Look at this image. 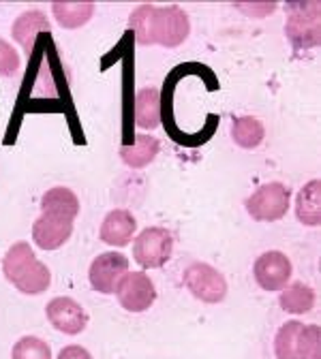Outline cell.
Segmentation results:
<instances>
[{
  "instance_id": "6",
  "label": "cell",
  "mask_w": 321,
  "mask_h": 359,
  "mask_svg": "<svg viewBox=\"0 0 321 359\" xmlns=\"http://www.w3.org/2000/svg\"><path fill=\"white\" fill-rule=\"evenodd\" d=\"M173 252V236L165 227H148L133 242V259L144 269L163 267Z\"/></svg>"
},
{
  "instance_id": "17",
  "label": "cell",
  "mask_w": 321,
  "mask_h": 359,
  "mask_svg": "<svg viewBox=\"0 0 321 359\" xmlns=\"http://www.w3.org/2000/svg\"><path fill=\"white\" fill-rule=\"evenodd\" d=\"M39 32H50V22L45 20V15L41 11H26V13H22L15 20L13 28H11L13 39L22 45V50L26 54L32 52L34 39H37Z\"/></svg>"
},
{
  "instance_id": "24",
  "label": "cell",
  "mask_w": 321,
  "mask_h": 359,
  "mask_svg": "<svg viewBox=\"0 0 321 359\" xmlns=\"http://www.w3.org/2000/svg\"><path fill=\"white\" fill-rule=\"evenodd\" d=\"M20 54L15 52V48L5 41V39H0V75H5V77H11L20 71Z\"/></svg>"
},
{
  "instance_id": "18",
  "label": "cell",
  "mask_w": 321,
  "mask_h": 359,
  "mask_svg": "<svg viewBox=\"0 0 321 359\" xmlns=\"http://www.w3.org/2000/svg\"><path fill=\"white\" fill-rule=\"evenodd\" d=\"M315 302H317L315 289L304 285V283H291L279 295L281 308L289 314H296V317H300V314H308L315 308Z\"/></svg>"
},
{
  "instance_id": "2",
  "label": "cell",
  "mask_w": 321,
  "mask_h": 359,
  "mask_svg": "<svg viewBox=\"0 0 321 359\" xmlns=\"http://www.w3.org/2000/svg\"><path fill=\"white\" fill-rule=\"evenodd\" d=\"M5 278L24 295H41L52 285L50 267L41 263L28 242H15L3 257Z\"/></svg>"
},
{
  "instance_id": "5",
  "label": "cell",
  "mask_w": 321,
  "mask_h": 359,
  "mask_svg": "<svg viewBox=\"0 0 321 359\" xmlns=\"http://www.w3.org/2000/svg\"><path fill=\"white\" fill-rule=\"evenodd\" d=\"M187 291L204 304H221L227 297V280L210 263H191L182 276Z\"/></svg>"
},
{
  "instance_id": "8",
  "label": "cell",
  "mask_w": 321,
  "mask_h": 359,
  "mask_svg": "<svg viewBox=\"0 0 321 359\" xmlns=\"http://www.w3.org/2000/svg\"><path fill=\"white\" fill-rule=\"evenodd\" d=\"M294 274V265L289 257L281 250H268L257 257L253 265V276L259 289L274 293V291H283Z\"/></svg>"
},
{
  "instance_id": "7",
  "label": "cell",
  "mask_w": 321,
  "mask_h": 359,
  "mask_svg": "<svg viewBox=\"0 0 321 359\" xmlns=\"http://www.w3.org/2000/svg\"><path fill=\"white\" fill-rule=\"evenodd\" d=\"M116 297L126 312L140 314L152 308V304L157 302V287L148 274L129 269L116 287Z\"/></svg>"
},
{
  "instance_id": "15",
  "label": "cell",
  "mask_w": 321,
  "mask_h": 359,
  "mask_svg": "<svg viewBox=\"0 0 321 359\" xmlns=\"http://www.w3.org/2000/svg\"><path fill=\"white\" fill-rule=\"evenodd\" d=\"M41 214H52L67 220H75L79 214V199L67 187H54L41 199Z\"/></svg>"
},
{
  "instance_id": "16",
  "label": "cell",
  "mask_w": 321,
  "mask_h": 359,
  "mask_svg": "<svg viewBox=\"0 0 321 359\" xmlns=\"http://www.w3.org/2000/svg\"><path fill=\"white\" fill-rule=\"evenodd\" d=\"M135 124L155 130L161 124V93L157 88H142L135 95Z\"/></svg>"
},
{
  "instance_id": "9",
  "label": "cell",
  "mask_w": 321,
  "mask_h": 359,
  "mask_svg": "<svg viewBox=\"0 0 321 359\" xmlns=\"http://www.w3.org/2000/svg\"><path fill=\"white\" fill-rule=\"evenodd\" d=\"M129 272V257L122 252H101L88 269V280L97 293L114 295L120 278Z\"/></svg>"
},
{
  "instance_id": "1",
  "label": "cell",
  "mask_w": 321,
  "mask_h": 359,
  "mask_svg": "<svg viewBox=\"0 0 321 359\" xmlns=\"http://www.w3.org/2000/svg\"><path fill=\"white\" fill-rule=\"evenodd\" d=\"M129 30L135 34V43L142 48L163 45L171 50L189 39L191 22L185 9L178 5H140L129 18Z\"/></svg>"
},
{
  "instance_id": "13",
  "label": "cell",
  "mask_w": 321,
  "mask_h": 359,
  "mask_svg": "<svg viewBox=\"0 0 321 359\" xmlns=\"http://www.w3.org/2000/svg\"><path fill=\"white\" fill-rule=\"evenodd\" d=\"M296 218L306 227L321 224V182L310 180L296 195Z\"/></svg>"
},
{
  "instance_id": "19",
  "label": "cell",
  "mask_w": 321,
  "mask_h": 359,
  "mask_svg": "<svg viewBox=\"0 0 321 359\" xmlns=\"http://www.w3.org/2000/svg\"><path fill=\"white\" fill-rule=\"evenodd\" d=\"M266 128L255 116H240L232 122V140L242 150H255L263 144Z\"/></svg>"
},
{
  "instance_id": "4",
  "label": "cell",
  "mask_w": 321,
  "mask_h": 359,
  "mask_svg": "<svg viewBox=\"0 0 321 359\" xmlns=\"http://www.w3.org/2000/svg\"><path fill=\"white\" fill-rule=\"evenodd\" d=\"M247 212L257 222H277L285 218L291 205V191L283 182H268L259 187L247 201Z\"/></svg>"
},
{
  "instance_id": "22",
  "label": "cell",
  "mask_w": 321,
  "mask_h": 359,
  "mask_svg": "<svg viewBox=\"0 0 321 359\" xmlns=\"http://www.w3.org/2000/svg\"><path fill=\"white\" fill-rule=\"evenodd\" d=\"M11 359H52V346L39 336H22L11 348Z\"/></svg>"
},
{
  "instance_id": "25",
  "label": "cell",
  "mask_w": 321,
  "mask_h": 359,
  "mask_svg": "<svg viewBox=\"0 0 321 359\" xmlns=\"http://www.w3.org/2000/svg\"><path fill=\"white\" fill-rule=\"evenodd\" d=\"M58 359H93V355H90L88 348H84L79 344H69V346L60 348Z\"/></svg>"
},
{
  "instance_id": "14",
  "label": "cell",
  "mask_w": 321,
  "mask_h": 359,
  "mask_svg": "<svg viewBox=\"0 0 321 359\" xmlns=\"http://www.w3.org/2000/svg\"><path fill=\"white\" fill-rule=\"evenodd\" d=\"M159 150H161V144L157 137H152L148 133H140V135H135L133 146L120 148V158L131 169H144L157 158Z\"/></svg>"
},
{
  "instance_id": "20",
  "label": "cell",
  "mask_w": 321,
  "mask_h": 359,
  "mask_svg": "<svg viewBox=\"0 0 321 359\" xmlns=\"http://www.w3.org/2000/svg\"><path fill=\"white\" fill-rule=\"evenodd\" d=\"M52 13L60 28L77 30L86 26L90 18L95 15V5L93 3H54Z\"/></svg>"
},
{
  "instance_id": "12",
  "label": "cell",
  "mask_w": 321,
  "mask_h": 359,
  "mask_svg": "<svg viewBox=\"0 0 321 359\" xmlns=\"http://www.w3.org/2000/svg\"><path fill=\"white\" fill-rule=\"evenodd\" d=\"M135 231H137L135 216L129 210L118 208V210L107 212V216L103 218L99 238L103 244L112 248H124L131 244V240H135Z\"/></svg>"
},
{
  "instance_id": "23",
  "label": "cell",
  "mask_w": 321,
  "mask_h": 359,
  "mask_svg": "<svg viewBox=\"0 0 321 359\" xmlns=\"http://www.w3.org/2000/svg\"><path fill=\"white\" fill-rule=\"evenodd\" d=\"M300 359H321V330L319 325H304L298 344Z\"/></svg>"
},
{
  "instance_id": "11",
  "label": "cell",
  "mask_w": 321,
  "mask_h": 359,
  "mask_svg": "<svg viewBox=\"0 0 321 359\" xmlns=\"http://www.w3.org/2000/svg\"><path fill=\"white\" fill-rule=\"evenodd\" d=\"M73 222L60 216L41 214L32 224V242L41 250H58L73 236Z\"/></svg>"
},
{
  "instance_id": "21",
  "label": "cell",
  "mask_w": 321,
  "mask_h": 359,
  "mask_svg": "<svg viewBox=\"0 0 321 359\" xmlns=\"http://www.w3.org/2000/svg\"><path fill=\"white\" fill-rule=\"evenodd\" d=\"M302 327L304 325L300 321H287L279 327L277 336H274V355H277V359H300L298 344Z\"/></svg>"
},
{
  "instance_id": "3",
  "label": "cell",
  "mask_w": 321,
  "mask_h": 359,
  "mask_svg": "<svg viewBox=\"0 0 321 359\" xmlns=\"http://www.w3.org/2000/svg\"><path fill=\"white\" fill-rule=\"evenodd\" d=\"M321 5L319 3H296L289 5V18L285 34L294 50L306 52L321 43Z\"/></svg>"
},
{
  "instance_id": "10",
  "label": "cell",
  "mask_w": 321,
  "mask_h": 359,
  "mask_svg": "<svg viewBox=\"0 0 321 359\" xmlns=\"http://www.w3.org/2000/svg\"><path fill=\"white\" fill-rule=\"evenodd\" d=\"M45 314L50 325L65 336H79L88 327V312L77 299L67 295L50 299L45 306Z\"/></svg>"
}]
</instances>
